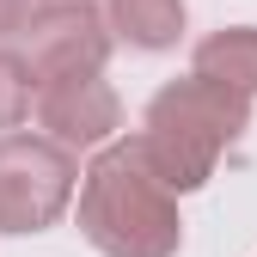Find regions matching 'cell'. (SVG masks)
<instances>
[{
    "instance_id": "cell-6",
    "label": "cell",
    "mask_w": 257,
    "mask_h": 257,
    "mask_svg": "<svg viewBox=\"0 0 257 257\" xmlns=\"http://www.w3.org/2000/svg\"><path fill=\"white\" fill-rule=\"evenodd\" d=\"M190 74L233 92V98H257V25H227V31H208L190 55Z\"/></svg>"
},
{
    "instance_id": "cell-3",
    "label": "cell",
    "mask_w": 257,
    "mask_h": 257,
    "mask_svg": "<svg viewBox=\"0 0 257 257\" xmlns=\"http://www.w3.org/2000/svg\"><path fill=\"white\" fill-rule=\"evenodd\" d=\"M80 166L43 135H0V233H43L74 202Z\"/></svg>"
},
{
    "instance_id": "cell-2",
    "label": "cell",
    "mask_w": 257,
    "mask_h": 257,
    "mask_svg": "<svg viewBox=\"0 0 257 257\" xmlns=\"http://www.w3.org/2000/svg\"><path fill=\"white\" fill-rule=\"evenodd\" d=\"M251 128V104L233 98V92H220L196 74H184L172 86L153 92V104L141 116V153L147 166L159 172V184L184 196V190H202L220 166V153H227L239 135Z\"/></svg>"
},
{
    "instance_id": "cell-1",
    "label": "cell",
    "mask_w": 257,
    "mask_h": 257,
    "mask_svg": "<svg viewBox=\"0 0 257 257\" xmlns=\"http://www.w3.org/2000/svg\"><path fill=\"white\" fill-rule=\"evenodd\" d=\"M80 233L104 257H178V196L147 166L141 141H104L80 172Z\"/></svg>"
},
{
    "instance_id": "cell-9",
    "label": "cell",
    "mask_w": 257,
    "mask_h": 257,
    "mask_svg": "<svg viewBox=\"0 0 257 257\" xmlns=\"http://www.w3.org/2000/svg\"><path fill=\"white\" fill-rule=\"evenodd\" d=\"M25 19H31V0H0V37L25 31Z\"/></svg>"
},
{
    "instance_id": "cell-7",
    "label": "cell",
    "mask_w": 257,
    "mask_h": 257,
    "mask_svg": "<svg viewBox=\"0 0 257 257\" xmlns=\"http://www.w3.org/2000/svg\"><path fill=\"white\" fill-rule=\"evenodd\" d=\"M98 13L110 25V37L135 49H172L184 37V0H104Z\"/></svg>"
},
{
    "instance_id": "cell-8",
    "label": "cell",
    "mask_w": 257,
    "mask_h": 257,
    "mask_svg": "<svg viewBox=\"0 0 257 257\" xmlns=\"http://www.w3.org/2000/svg\"><path fill=\"white\" fill-rule=\"evenodd\" d=\"M31 98H37V86H31V68L19 49H0V135H13V128L31 116Z\"/></svg>"
},
{
    "instance_id": "cell-5",
    "label": "cell",
    "mask_w": 257,
    "mask_h": 257,
    "mask_svg": "<svg viewBox=\"0 0 257 257\" xmlns=\"http://www.w3.org/2000/svg\"><path fill=\"white\" fill-rule=\"evenodd\" d=\"M31 110H37V122H43V141L68 147V153L116 141V122H122L116 92H110L98 74L43 80V86H37V98H31Z\"/></svg>"
},
{
    "instance_id": "cell-4",
    "label": "cell",
    "mask_w": 257,
    "mask_h": 257,
    "mask_svg": "<svg viewBox=\"0 0 257 257\" xmlns=\"http://www.w3.org/2000/svg\"><path fill=\"white\" fill-rule=\"evenodd\" d=\"M25 68L31 80H68V74H104L110 61V25L92 0H43L25 19Z\"/></svg>"
}]
</instances>
